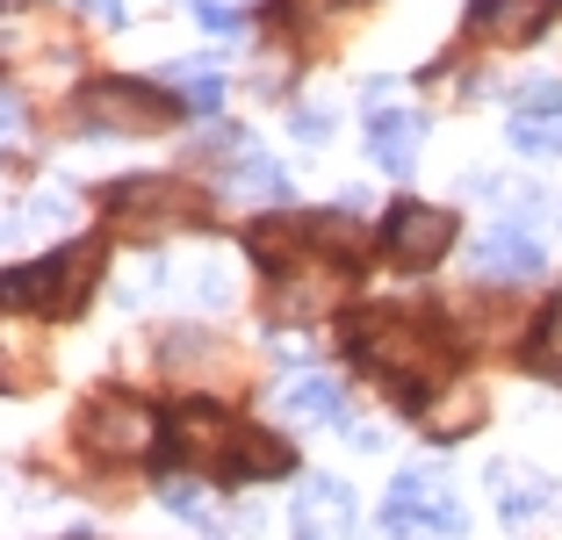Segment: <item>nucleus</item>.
<instances>
[{
    "label": "nucleus",
    "instance_id": "1",
    "mask_svg": "<svg viewBox=\"0 0 562 540\" xmlns=\"http://www.w3.org/2000/svg\"><path fill=\"white\" fill-rule=\"evenodd\" d=\"M339 339H347L353 368L375 375L404 410H426V396L454 375V331H447L440 317H418V311H353V317H339Z\"/></svg>",
    "mask_w": 562,
    "mask_h": 540
},
{
    "label": "nucleus",
    "instance_id": "2",
    "mask_svg": "<svg viewBox=\"0 0 562 540\" xmlns=\"http://www.w3.org/2000/svg\"><path fill=\"white\" fill-rule=\"evenodd\" d=\"M101 274V238H80L66 252H44L30 267L0 274V311H50V317H80L87 289Z\"/></svg>",
    "mask_w": 562,
    "mask_h": 540
},
{
    "label": "nucleus",
    "instance_id": "3",
    "mask_svg": "<svg viewBox=\"0 0 562 540\" xmlns=\"http://www.w3.org/2000/svg\"><path fill=\"white\" fill-rule=\"evenodd\" d=\"M462 526H469L462 497L447 491L440 475H426V469L397 475L390 497H382V533H390V540H454Z\"/></svg>",
    "mask_w": 562,
    "mask_h": 540
},
{
    "label": "nucleus",
    "instance_id": "4",
    "mask_svg": "<svg viewBox=\"0 0 562 540\" xmlns=\"http://www.w3.org/2000/svg\"><path fill=\"white\" fill-rule=\"evenodd\" d=\"M72 115H80L87 131H166L173 115H181V101L166 94V87H145V80H94L72 94Z\"/></svg>",
    "mask_w": 562,
    "mask_h": 540
},
{
    "label": "nucleus",
    "instance_id": "5",
    "mask_svg": "<svg viewBox=\"0 0 562 540\" xmlns=\"http://www.w3.org/2000/svg\"><path fill=\"white\" fill-rule=\"evenodd\" d=\"M80 440L109 461H145L151 447L166 440V418H151V404H137L131 390H101L94 404L80 410Z\"/></svg>",
    "mask_w": 562,
    "mask_h": 540
},
{
    "label": "nucleus",
    "instance_id": "6",
    "mask_svg": "<svg viewBox=\"0 0 562 540\" xmlns=\"http://www.w3.org/2000/svg\"><path fill=\"white\" fill-rule=\"evenodd\" d=\"M454 210H440V202H397V210L382 216V252L404 267V274H426V267H440L447 252H454Z\"/></svg>",
    "mask_w": 562,
    "mask_h": 540
},
{
    "label": "nucleus",
    "instance_id": "7",
    "mask_svg": "<svg viewBox=\"0 0 562 540\" xmlns=\"http://www.w3.org/2000/svg\"><path fill=\"white\" fill-rule=\"evenodd\" d=\"M109 216H116L123 230H166L173 216H188V224H202V195H188L181 180H166V173H137L123 180V188H109Z\"/></svg>",
    "mask_w": 562,
    "mask_h": 540
},
{
    "label": "nucleus",
    "instance_id": "8",
    "mask_svg": "<svg viewBox=\"0 0 562 540\" xmlns=\"http://www.w3.org/2000/svg\"><path fill=\"white\" fill-rule=\"evenodd\" d=\"M232 440H238V418L216 404H173L166 410V440L173 447V461H195V469H216L224 475V461H232Z\"/></svg>",
    "mask_w": 562,
    "mask_h": 540
},
{
    "label": "nucleus",
    "instance_id": "9",
    "mask_svg": "<svg viewBox=\"0 0 562 540\" xmlns=\"http://www.w3.org/2000/svg\"><path fill=\"white\" fill-rule=\"evenodd\" d=\"M296 533L303 540H339L353 533V491L347 483H331V475H311L296 497Z\"/></svg>",
    "mask_w": 562,
    "mask_h": 540
},
{
    "label": "nucleus",
    "instance_id": "10",
    "mask_svg": "<svg viewBox=\"0 0 562 540\" xmlns=\"http://www.w3.org/2000/svg\"><path fill=\"white\" fill-rule=\"evenodd\" d=\"M469 260H476V274H491V281H519V274H541V246H533V238H527V230H519V224L491 230V238H483V246L469 252Z\"/></svg>",
    "mask_w": 562,
    "mask_h": 540
},
{
    "label": "nucleus",
    "instance_id": "11",
    "mask_svg": "<svg viewBox=\"0 0 562 540\" xmlns=\"http://www.w3.org/2000/svg\"><path fill=\"white\" fill-rule=\"evenodd\" d=\"M289 469H296V447L289 440H274V432H260V426H238L232 461H224L232 483H246V475H289Z\"/></svg>",
    "mask_w": 562,
    "mask_h": 540
},
{
    "label": "nucleus",
    "instance_id": "12",
    "mask_svg": "<svg viewBox=\"0 0 562 540\" xmlns=\"http://www.w3.org/2000/svg\"><path fill=\"white\" fill-rule=\"evenodd\" d=\"M418 145H426V115H375L368 123V151H375L382 173H412Z\"/></svg>",
    "mask_w": 562,
    "mask_h": 540
},
{
    "label": "nucleus",
    "instance_id": "13",
    "mask_svg": "<svg viewBox=\"0 0 562 540\" xmlns=\"http://www.w3.org/2000/svg\"><path fill=\"white\" fill-rule=\"evenodd\" d=\"M281 410H289V426H347V396H339L331 375H303L281 396Z\"/></svg>",
    "mask_w": 562,
    "mask_h": 540
},
{
    "label": "nucleus",
    "instance_id": "14",
    "mask_svg": "<svg viewBox=\"0 0 562 540\" xmlns=\"http://www.w3.org/2000/svg\"><path fill=\"white\" fill-rule=\"evenodd\" d=\"M491 491H497V511L513 526H533L548 505H555V483L548 475H513V469H491Z\"/></svg>",
    "mask_w": 562,
    "mask_h": 540
},
{
    "label": "nucleus",
    "instance_id": "15",
    "mask_svg": "<svg viewBox=\"0 0 562 540\" xmlns=\"http://www.w3.org/2000/svg\"><path fill=\"white\" fill-rule=\"evenodd\" d=\"M232 195H252V202H289V173H281L267 151H252V137L238 145V173H224Z\"/></svg>",
    "mask_w": 562,
    "mask_h": 540
},
{
    "label": "nucleus",
    "instance_id": "16",
    "mask_svg": "<svg viewBox=\"0 0 562 540\" xmlns=\"http://www.w3.org/2000/svg\"><path fill=\"white\" fill-rule=\"evenodd\" d=\"M527 368L541 382H562V295L541 311V325L527 331Z\"/></svg>",
    "mask_w": 562,
    "mask_h": 540
},
{
    "label": "nucleus",
    "instance_id": "17",
    "mask_svg": "<svg viewBox=\"0 0 562 540\" xmlns=\"http://www.w3.org/2000/svg\"><path fill=\"white\" fill-rule=\"evenodd\" d=\"M159 505H166V511H181V519H195L210 540H224V533H232V526L216 519V505L195 491V483H188V475H166V483H159Z\"/></svg>",
    "mask_w": 562,
    "mask_h": 540
},
{
    "label": "nucleus",
    "instance_id": "18",
    "mask_svg": "<svg viewBox=\"0 0 562 540\" xmlns=\"http://www.w3.org/2000/svg\"><path fill=\"white\" fill-rule=\"evenodd\" d=\"M447 404H454V410H418L432 440H454V432H476V426H483V396H476V390L447 396Z\"/></svg>",
    "mask_w": 562,
    "mask_h": 540
},
{
    "label": "nucleus",
    "instance_id": "19",
    "mask_svg": "<svg viewBox=\"0 0 562 540\" xmlns=\"http://www.w3.org/2000/svg\"><path fill=\"white\" fill-rule=\"evenodd\" d=\"M505 137H513L519 151H562V115H527V109H519Z\"/></svg>",
    "mask_w": 562,
    "mask_h": 540
},
{
    "label": "nucleus",
    "instance_id": "20",
    "mask_svg": "<svg viewBox=\"0 0 562 540\" xmlns=\"http://www.w3.org/2000/svg\"><path fill=\"white\" fill-rule=\"evenodd\" d=\"M166 368H181V375L210 368V339L202 331H166Z\"/></svg>",
    "mask_w": 562,
    "mask_h": 540
},
{
    "label": "nucleus",
    "instance_id": "21",
    "mask_svg": "<svg viewBox=\"0 0 562 540\" xmlns=\"http://www.w3.org/2000/svg\"><path fill=\"white\" fill-rule=\"evenodd\" d=\"M519 109L527 115H562V80H527L519 87Z\"/></svg>",
    "mask_w": 562,
    "mask_h": 540
},
{
    "label": "nucleus",
    "instance_id": "22",
    "mask_svg": "<svg viewBox=\"0 0 562 540\" xmlns=\"http://www.w3.org/2000/svg\"><path fill=\"white\" fill-rule=\"evenodd\" d=\"M238 8H246V0H188V15H195L202 30H232Z\"/></svg>",
    "mask_w": 562,
    "mask_h": 540
},
{
    "label": "nucleus",
    "instance_id": "23",
    "mask_svg": "<svg viewBox=\"0 0 562 540\" xmlns=\"http://www.w3.org/2000/svg\"><path fill=\"white\" fill-rule=\"evenodd\" d=\"M188 101H195V115H216L224 109V87H216L210 72H188Z\"/></svg>",
    "mask_w": 562,
    "mask_h": 540
},
{
    "label": "nucleus",
    "instance_id": "24",
    "mask_svg": "<svg viewBox=\"0 0 562 540\" xmlns=\"http://www.w3.org/2000/svg\"><path fill=\"white\" fill-rule=\"evenodd\" d=\"M296 137H303V145H325V137H331V123H325L317 109H303V115H296Z\"/></svg>",
    "mask_w": 562,
    "mask_h": 540
},
{
    "label": "nucleus",
    "instance_id": "25",
    "mask_svg": "<svg viewBox=\"0 0 562 540\" xmlns=\"http://www.w3.org/2000/svg\"><path fill=\"white\" fill-rule=\"evenodd\" d=\"M8 137H22V101L15 94H0V145H8Z\"/></svg>",
    "mask_w": 562,
    "mask_h": 540
},
{
    "label": "nucleus",
    "instance_id": "26",
    "mask_svg": "<svg viewBox=\"0 0 562 540\" xmlns=\"http://www.w3.org/2000/svg\"><path fill=\"white\" fill-rule=\"evenodd\" d=\"M80 15H94V22H123V0H80Z\"/></svg>",
    "mask_w": 562,
    "mask_h": 540
}]
</instances>
